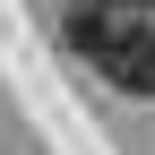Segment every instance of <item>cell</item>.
Returning a JSON list of instances; mask_svg holds the SVG:
<instances>
[{
  "label": "cell",
  "mask_w": 155,
  "mask_h": 155,
  "mask_svg": "<svg viewBox=\"0 0 155 155\" xmlns=\"http://www.w3.org/2000/svg\"><path fill=\"white\" fill-rule=\"evenodd\" d=\"M69 43L78 61H95V78L121 95H155V26L147 9H112V0H86L69 17Z\"/></svg>",
  "instance_id": "obj_1"
},
{
  "label": "cell",
  "mask_w": 155,
  "mask_h": 155,
  "mask_svg": "<svg viewBox=\"0 0 155 155\" xmlns=\"http://www.w3.org/2000/svg\"><path fill=\"white\" fill-rule=\"evenodd\" d=\"M112 9H147V0H112Z\"/></svg>",
  "instance_id": "obj_2"
}]
</instances>
